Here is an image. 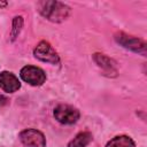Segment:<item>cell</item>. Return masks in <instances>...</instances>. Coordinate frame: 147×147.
<instances>
[{
    "instance_id": "obj_1",
    "label": "cell",
    "mask_w": 147,
    "mask_h": 147,
    "mask_svg": "<svg viewBox=\"0 0 147 147\" xmlns=\"http://www.w3.org/2000/svg\"><path fill=\"white\" fill-rule=\"evenodd\" d=\"M39 13L47 20L60 23L70 15V7L60 1H40L37 5Z\"/></svg>"
},
{
    "instance_id": "obj_2",
    "label": "cell",
    "mask_w": 147,
    "mask_h": 147,
    "mask_svg": "<svg viewBox=\"0 0 147 147\" xmlns=\"http://www.w3.org/2000/svg\"><path fill=\"white\" fill-rule=\"evenodd\" d=\"M79 110L69 105H59L54 109V117L61 124H74L79 119Z\"/></svg>"
},
{
    "instance_id": "obj_7",
    "label": "cell",
    "mask_w": 147,
    "mask_h": 147,
    "mask_svg": "<svg viewBox=\"0 0 147 147\" xmlns=\"http://www.w3.org/2000/svg\"><path fill=\"white\" fill-rule=\"evenodd\" d=\"M21 83L18 78L9 71H2L0 74V88H2L7 93H13L20 90Z\"/></svg>"
},
{
    "instance_id": "obj_9",
    "label": "cell",
    "mask_w": 147,
    "mask_h": 147,
    "mask_svg": "<svg viewBox=\"0 0 147 147\" xmlns=\"http://www.w3.org/2000/svg\"><path fill=\"white\" fill-rule=\"evenodd\" d=\"M93 140L92 133L84 131V132H79L69 144L68 147H86L91 141Z\"/></svg>"
},
{
    "instance_id": "obj_11",
    "label": "cell",
    "mask_w": 147,
    "mask_h": 147,
    "mask_svg": "<svg viewBox=\"0 0 147 147\" xmlns=\"http://www.w3.org/2000/svg\"><path fill=\"white\" fill-rule=\"evenodd\" d=\"M23 28V17L22 16H16L14 17V21H13V29H11V39L14 40L18 33L21 32Z\"/></svg>"
},
{
    "instance_id": "obj_3",
    "label": "cell",
    "mask_w": 147,
    "mask_h": 147,
    "mask_svg": "<svg viewBox=\"0 0 147 147\" xmlns=\"http://www.w3.org/2000/svg\"><path fill=\"white\" fill-rule=\"evenodd\" d=\"M115 40L126 49L136 53H141L144 55L146 54V42L137 37L129 36L124 32H118L115 34Z\"/></svg>"
},
{
    "instance_id": "obj_5",
    "label": "cell",
    "mask_w": 147,
    "mask_h": 147,
    "mask_svg": "<svg viewBox=\"0 0 147 147\" xmlns=\"http://www.w3.org/2000/svg\"><path fill=\"white\" fill-rule=\"evenodd\" d=\"M20 76L25 83H28L32 86H40L46 80V74L44 72V70L38 67H34V65L23 67L21 69Z\"/></svg>"
},
{
    "instance_id": "obj_6",
    "label": "cell",
    "mask_w": 147,
    "mask_h": 147,
    "mask_svg": "<svg viewBox=\"0 0 147 147\" xmlns=\"http://www.w3.org/2000/svg\"><path fill=\"white\" fill-rule=\"evenodd\" d=\"M20 140L24 147H46L45 136L36 129H25L20 133Z\"/></svg>"
},
{
    "instance_id": "obj_12",
    "label": "cell",
    "mask_w": 147,
    "mask_h": 147,
    "mask_svg": "<svg viewBox=\"0 0 147 147\" xmlns=\"http://www.w3.org/2000/svg\"><path fill=\"white\" fill-rule=\"evenodd\" d=\"M7 101H8V100H7V98L0 94V108H1V107H3V106L7 103Z\"/></svg>"
},
{
    "instance_id": "obj_8",
    "label": "cell",
    "mask_w": 147,
    "mask_h": 147,
    "mask_svg": "<svg viewBox=\"0 0 147 147\" xmlns=\"http://www.w3.org/2000/svg\"><path fill=\"white\" fill-rule=\"evenodd\" d=\"M93 60L95 61V63L98 64V67H100L108 76H116L117 75L116 62L114 60H111L110 57L106 56L105 54L95 53L93 55Z\"/></svg>"
},
{
    "instance_id": "obj_10",
    "label": "cell",
    "mask_w": 147,
    "mask_h": 147,
    "mask_svg": "<svg viewBox=\"0 0 147 147\" xmlns=\"http://www.w3.org/2000/svg\"><path fill=\"white\" fill-rule=\"evenodd\" d=\"M105 147H136V144L127 136H117L109 140Z\"/></svg>"
},
{
    "instance_id": "obj_13",
    "label": "cell",
    "mask_w": 147,
    "mask_h": 147,
    "mask_svg": "<svg viewBox=\"0 0 147 147\" xmlns=\"http://www.w3.org/2000/svg\"><path fill=\"white\" fill-rule=\"evenodd\" d=\"M8 3L6 2V1H3V2H0V7H6Z\"/></svg>"
},
{
    "instance_id": "obj_4",
    "label": "cell",
    "mask_w": 147,
    "mask_h": 147,
    "mask_svg": "<svg viewBox=\"0 0 147 147\" xmlns=\"http://www.w3.org/2000/svg\"><path fill=\"white\" fill-rule=\"evenodd\" d=\"M33 55L36 59L46 62V63H51V64H59L60 63V57L57 55V53L55 52V49L51 46L49 42L47 41H40L37 47L33 51Z\"/></svg>"
}]
</instances>
